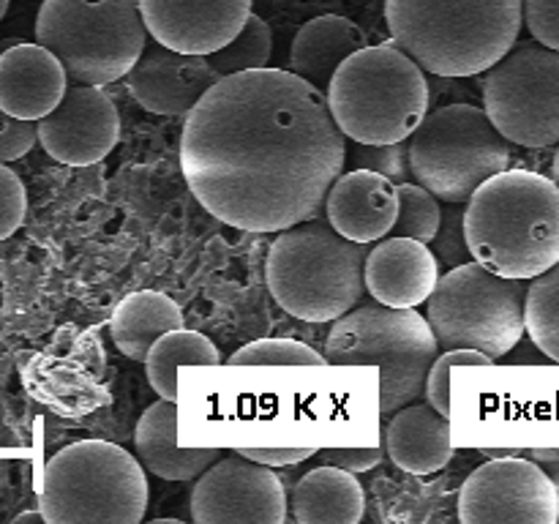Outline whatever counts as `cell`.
Returning a JSON list of instances; mask_svg holds the SVG:
<instances>
[{"mask_svg": "<svg viewBox=\"0 0 559 524\" xmlns=\"http://www.w3.org/2000/svg\"><path fill=\"white\" fill-rule=\"evenodd\" d=\"M347 162L328 96L284 69L222 76L186 115L180 169L227 227L282 233L309 222Z\"/></svg>", "mask_w": 559, "mask_h": 524, "instance_id": "1", "label": "cell"}, {"mask_svg": "<svg viewBox=\"0 0 559 524\" xmlns=\"http://www.w3.org/2000/svg\"><path fill=\"white\" fill-rule=\"evenodd\" d=\"M464 233L473 260L530 282L559 262V186L546 175L506 169L469 196Z\"/></svg>", "mask_w": 559, "mask_h": 524, "instance_id": "2", "label": "cell"}, {"mask_svg": "<svg viewBox=\"0 0 559 524\" xmlns=\"http://www.w3.org/2000/svg\"><path fill=\"white\" fill-rule=\"evenodd\" d=\"M391 38L437 76H475L519 41L524 0H385Z\"/></svg>", "mask_w": 559, "mask_h": 524, "instance_id": "3", "label": "cell"}, {"mask_svg": "<svg viewBox=\"0 0 559 524\" xmlns=\"http://www.w3.org/2000/svg\"><path fill=\"white\" fill-rule=\"evenodd\" d=\"M366 243L344 238L331 222L282 229L267 249L265 278L273 300L304 322H333L366 293Z\"/></svg>", "mask_w": 559, "mask_h": 524, "instance_id": "4", "label": "cell"}, {"mask_svg": "<svg viewBox=\"0 0 559 524\" xmlns=\"http://www.w3.org/2000/svg\"><path fill=\"white\" fill-rule=\"evenodd\" d=\"M325 96L344 136L364 145L409 140L429 115L426 71L396 41L349 55Z\"/></svg>", "mask_w": 559, "mask_h": 524, "instance_id": "5", "label": "cell"}, {"mask_svg": "<svg viewBox=\"0 0 559 524\" xmlns=\"http://www.w3.org/2000/svg\"><path fill=\"white\" fill-rule=\"evenodd\" d=\"M437 355L440 342L424 314L377 300L333 320L325 342V360L331 366L380 369V413L385 420L424 398L426 377Z\"/></svg>", "mask_w": 559, "mask_h": 524, "instance_id": "6", "label": "cell"}, {"mask_svg": "<svg viewBox=\"0 0 559 524\" xmlns=\"http://www.w3.org/2000/svg\"><path fill=\"white\" fill-rule=\"evenodd\" d=\"M147 497L140 456L107 440H80L47 462L38 505L47 524H140Z\"/></svg>", "mask_w": 559, "mask_h": 524, "instance_id": "7", "label": "cell"}, {"mask_svg": "<svg viewBox=\"0 0 559 524\" xmlns=\"http://www.w3.org/2000/svg\"><path fill=\"white\" fill-rule=\"evenodd\" d=\"M36 41L63 63L71 82L126 80L147 44L140 0H44Z\"/></svg>", "mask_w": 559, "mask_h": 524, "instance_id": "8", "label": "cell"}, {"mask_svg": "<svg viewBox=\"0 0 559 524\" xmlns=\"http://www.w3.org/2000/svg\"><path fill=\"white\" fill-rule=\"evenodd\" d=\"M524 278H508L478 260L448 267L426 300V320L440 349H478L491 360L511 353L527 333Z\"/></svg>", "mask_w": 559, "mask_h": 524, "instance_id": "9", "label": "cell"}, {"mask_svg": "<svg viewBox=\"0 0 559 524\" xmlns=\"http://www.w3.org/2000/svg\"><path fill=\"white\" fill-rule=\"evenodd\" d=\"M511 158L513 142L473 104L435 109L409 136L413 178L448 205H467L478 186L511 167Z\"/></svg>", "mask_w": 559, "mask_h": 524, "instance_id": "10", "label": "cell"}, {"mask_svg": "<svg viewBox=\"0 0 559 524\" xmlns=\"http://www.w3.org/2000/svg\"><path fill=\"white\" fill-rule=\"evenodd\" d=\"M484 109L513 145H557L559 49L540 41L516 44L486 74Z\"/></svg>", "mask_w": 559, "mask_h": 524, "instance_id": "11", "label": "cell"}, {"mask_svg": "<svg viewBox=\"0 0 559 524\" xmlns=\"http://www.w3.org/2000/svg\"><path fill=\"white\" fill-rule=\"evenodd\" d=\"M559 489L535 458L497 456L459 491L462 524H557Z\"/></svg>", "mask_w": 559, "mask_h": 524, "instance_id": "12", "label": "cell"}, {"mask_svg": "<svg viewBox=\"0 0 559 524\" xmlns=\"http://www.w3.org/2000/svg\"><path fill=\"white\" fill-rule=\"evenodd\" d=\"M287 508L284 480L238 451L213 462L191 491L197 524H284Z\"/></svg>", "mask_w": 559, "mask_h": 524, "instance_id": "13", "label": "cell"}, {"mask_svg": "<svg viewBox=\"0 0 559 524\" xmlns=\"http://www.w3.org/2000/svg\"><path fill=\"white\" fill-rule=\"evenodd\" d=\"M38 123V142L44 151L69 167H91L107 158L118 145L120 118L112 98L98 85H69L52 112Z\"/></svg>", "mask_w": 559, "mask_h": 524, "instance_id": "14", "label": "cell"}, {"mask_svg": "<svg viewBox=\"0 0 559 524\" xmlns=\"http://www.w3.org/2000/svg\"><path fill=\"white\" fill-rule=\"evenodd\" d=\"M222 80L207 55H189L167 44H145L142 55L126 74V85L134 102L153 115H189L200 98Z\"/></svg>", "mask_w": 559, "mask_h": 524, "instance_id": "15", "label": "cell"}, {"mask_svg": "<svg viewBox=\"0 0 559 524\" xmlns=\"http://www.w3.org/2000/svg\"><path fill=\"white\" fill-rule=\"evenodd\" d=\"M140 9L151 38L178 52L211 55L243 31L251 0H140Z\"/></svg>", "mask_w": 559, "mask_h": 524, "instance_id": "16", "label": "cell"}, {"mask_svg": "<svg viewBox=\"0 0 559 524\" xmlns=\"http://www.w3.org/2000/svg\"><path fill=\"white\" fill-rule=\"evenodd\" d=\"M440 260L429 243L402 235L377 240L366 257V293L393 309H415L429 300L440 282Z\"/></svg>", "mask_w": 559, "mask_h": 524, "instance_id": "17", "label": "cell"}, {"mask_svg": "<svg viewBox=\"0 0 559 524\" xmlns=\"http://www.w3.org/2000/svg\"><path fill=\"white\" fill-rule=\"evenodd\" d=\"M325 213L333 229L355 243L388 238L399 218V186L371 169H349L336 178L325 196Z\"/></svg>", "mask_w": 559, "mask_h": 524, "instance_id": "18", "label": "cell"}, {"mask_svg": "<svg viewBox=\"0 0 559 524\" xmlns=\"http://www.w3.org/2000/svg\"><path fill=\"white\" fill-rule=\"evenodd\" d=\"M69 91L63 63L41 44H14L0 52V107L22 120H41Z\"/></svg>", "mask_w": 559, "mask_h": 524, "instance_id": "19", "label": "cell"}, {"mask_svg": "<svg viewBox=\"0 0 559 524\" xmlns=\"http://www.w3.org/2000/svg\"><path fill=\"white\" fill-rule=\"evenodd\" d=\"M134 448L147 473L178 484L200 478L213 462L224 456L222 448H180L178 402L162 396L142 413L134 431Z\"/></svg>", "mask_w": 559, "mask_h": 524, "instance_id": "20", "label": "cell"}, {"mask_svg": "<svg viewBox=\"0 0 559 524\" xmlns=\"http://www.w3.org/2000/svg\"><path fill=\"white\" fill-rule=\"evenodd\" d=\"M382 442L399 469L409 475H431L453 458L451 418L429 402H413L388 418Z\"/></svg>", "mask_w": 559, "mask_h": 524, "instance_id": "21", "label": "cell"}, {"mask_svg": "<svg viewBox=\"0 0 559 524\" xmlns=\"http://www.w3.org/2000/svg\"><path fill=\"white\" fill-rule=\"evenodd\" d=\"M366 44L369 41H366L364 27L355 25L347 16H314L295 33L293 49H289V71L328 93L338 66Z\"/></svg>", "mask_w": 559, "mask_h": 524, "instance_id": "22", "label": "cell"}, {"mask_svg": "<svg viewBox=\"0 0 559 524\" xmlns=\"http://www.w3.org/2000/svg\"><path fill=\"white\" fill-rule=\"evenodd\" d=\"M289 511L298 524H358L366 513L364 486L349 469L322 464L295 484Z\"/></svg>", "mask_w": 559, "mask_h": 524, "instance_id": "23", "label": "cell"}, {"mask_svg": "<svg viewBox=\"0 0 559 524\" xmlns=\"http://www.w3.org/2000/svg\"><path fill=\"white\" fill-rule=\"evenodd\" d=\"M183 327V311L169 295L151 293H131L115 306V314L109 320V333L112 342L126 358L145 364L153 344L169 331Z\"/></svg>", "mask_w": 559, "mask_h": 524, "instance_id": "24", "label": "cell"}, {"mask_svg": "<svg viewBox=\"0 0 559 524\" xmlns=\"http://www.w3.org/2000/svg\"><path fill=\"white\" fill-rule=\"evenodd\" d=\"M222 364V353L216 344L205 336V333L186 331H169L153 344V349L145 358V374L153 391L162 398H173L178 402V371L183 366H218Z\"/></svg>", "mask_w": 559, "mask_h": 524, "instance_id": "25", "label": "cell"}, {"mask_svg": "<svg viewBox=\"0 0 559 524\" xmlns=\"http://www.w3.org/2000/svg\"><path fill=\"white\" fill-rule=\"evenodd\" d=\"M524 322L535 347L559 364V262L530 278Z\"/></svg>", "mask_w": 559, "mask_h": 524, "instance_id": "26", "label": "cell"}, {"mask_svg": "<svg viewBox=\"0 0 559 524\" xmlns=\"http://www.w3.org/2000/svg\"><path fill=\"white\" fill-rule=\"evenodd\" d=\"M273 55V36L267 22L260 14L251 11L249 22H246L243 31L227 44V47L216 49V52L207 55V60L213 63V69L222 76L240 74V71L251 69H265L271 63Z\"/></svg>", "mask_w": 559, "mask_h": 524, "instance_id": "27", "label": "cell"}, {"mask_svg": "<svg viewBox=\"0 0 559 524\" xmlns=\"http://www.w3.org/2000/svg\"><path fill=\"white\" fill-rule=\"evenodd\" d=\"M442 224V207L440 196L431 194L426 186L418 180H407L399 183V218L393 224L391 235H402V238H415L431 243L440 233Z\"/></svg>", "mask_w": 559, "mask_h": 524, "instance_id": "28", "label": "cell"}, {"mask_svg": "<svg viewBox=\"0 0 559 524\" xmlns=\"http://www.w3.org/2000/svg\"><path fill=\"white\" fill-rule=\"evenodd\" d=\"M325 355L295 338H257L233 353L229 366H325Z\"/></svg>", "mask_w": 559, "mask_h": 524, "instance_id": "29", "label": "cell"}, {"mask_svg": "<svg viewBox=\"0 0 559 524\" xmlns=\"http://www.w3.org/2000/svg\"><path fill=\"white\" fill-rule=\"evenodd\" d=\"M495 360L478 349H442L437 360L431 364L429 377H426L424 398L431 407L440 409L442 415L451 418V374L459 366H491Z\"/></svg>", "mask_w": 559, "mask_h": 524, "instance_id": "30", "label": "cell"}, {"mask_svg": "<svg viewBox=\"0 0 559 524\" xmlns=\"http://www.w3.org/2000/svg\"><path fill=\"white\" fill-rule=\"evenodd\" d=\"M349 156H353L358 169H371V172L385 175L396 186L415 180L413 164H409V140L388 142V145H364V142H355Z\"/></svg>", "mask_w": 559, "mask_h": 524, "instance_id": "31", "label": "cell"}, {"mask_svg": "<svg viewBox=\"0 0 559 524\" xmlns=\"http://www.w3.org/2000/svg\"><path fill=\"white\" fill-rule=\"evenodd\" d=\"M431 251L437 254L440 265L448 267L464 265V262L473 260V251L467 246V233H464V213L456 211V202H453V207L442 211L440 233L431 240Z\"/></svg>", "mask_w": 559, "mask_h": 524, "instance_id": "32", "label": "cell"}, {"mask_svg": "<svg viewBox=\"0 0 559 524\" xmlns=\"http://www.w3.org/2000/svg\"><path fill=\"white\" fill-rule=\"evenodd\" d=\"M27 211V194L25 183L20 180V175L14 169L5 167L0 162V240L11 238L16 229L25 222Z\"/></svg>", "mask_w": 559, "mask_h": 524, "instance_id": "33", "label": "cell"}, {"mask_svg": "<svg viewBox=\"0 0 559 524\" xmlns=\"http://www.w3.org/2000/svg\"><path fill=\"white\" fill-rule=\"evenodd\" d=\"M38 142L36 120H22L0 107V162L9 164L33 151Z\"/></svg>", "mask_w": 559, "mask_h": 524, "instance_id": "34", "label": "cell"}, {"mask_svg": "<svg viewBox=\"0 0 559 524\" xmlns=\"http://www.w3.org/2000/svg\"><path fill=\"white\" fill-rule=\"evenodd\" d=\"M524 25L535 41L559 49V0H524Z\"/></svg>", "mask_w": 559, "mask_h": 524, "instance_id": "35", "label": "cell"}, {"mask_svg": "<svg viewBox=\"0 0 559 524\" xmlns=\"http://www.w3.org/2000/svg\"><path fill=\"white\" fill-rule=\"evenodd\" d=\"M385 448H322L317 456L325 464H336V467L349 469V473H369L382 462Z\"/></svg>", "mask_w": 559, "mask_h": 524, "instance_id": "36", "label": "cell"}, {"mask_svg": "<svg viewBox=\"0 0 559 524\" xmlns=\"http://www.w3.org/2000/svg\"><path fill=\"white\" fill-rule=\"evenodd\" d=\"M235 451L267 467H284V464H298L317 456V448H235Z\"/></svg>", "mask_w": 559, "mask_h": 524, "instance_id": "37", "label": "cell"}, {"mask_svg": "<svg viewBox=\"0 0 559 524\" xmlns=\"http://www.w3.org/2000/svg\"><path fill=\"white\" fill-rule=\"evenodd\" d=\"M530 456L549 473V478L555 480V486L559 489V448H533Z\"/></svg>", "mask_w": 559, "mask_h": 524, "instance_id": "38", "label": "cell"}, {"mask_svg": "<svg viewBox=\"0 0 559 524\" xmlns=\"http://www.w3.org/2000/svg\"><path fill=\"white\" fill-rule=\"evenodd\" d=\"M22 522H47V519H44L41 508H38V511H27V513H20V516L14 519V524H22Z\"/></svg>", "mask_w": 559, "mask_h": 524, "instance_id": "39", "label": "cell"}, {"mask_svg": "<svg viewBox=\"0 0 559 524\" xmlns=\"http://www.w3.org/2000/svg\"><path fill=\"white\" fill-rule=\"evenodd\" d=\"M551 178H555V183L559 186V142H557L555 158H551Z\"/></svg>", "mask_w": 559, "mask_h": 524, "instance_id": "40", "label": "cell"}, {"mask_svg": "<svg viewBox=\"0 0 559 524\" xmlns=\"http://www.w3.org/2000/svg\"><path fill=\"white\" fill-rule=\"evenodd\" d=\"M5 11H9V0H0V20L5 16Z\"/></svg>", "mask_w": 559, "mask_h": 524, "instance_id": "41", "label": "cell"}]
</instances>
